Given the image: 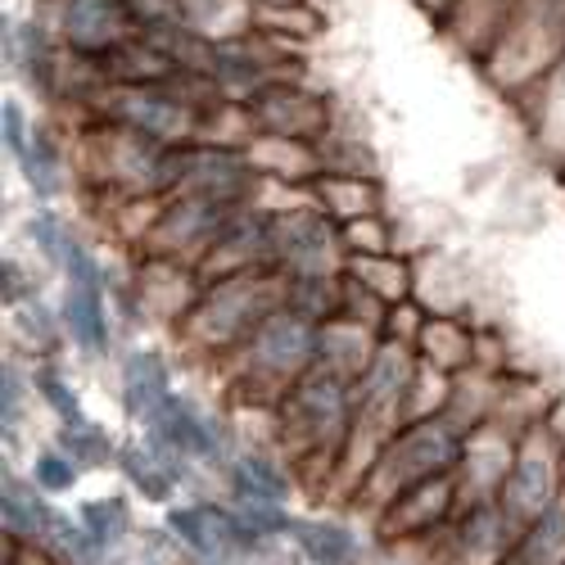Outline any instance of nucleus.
Wrapping results in <instances>:
<instances>
[{
  "label": "nucleus",
  "mask_w": 565,
  "mask_h": 565,
  "mask_svg": "<svg viewBox=\"0 0 565 565\" xmlns=\"http://www.w3.org/2000/svg\"><path fill=\"white\" fill-rule=\"evenodd\" d=\"M565 55V0H515L480 64L507 90L534 86Z\"/></svg>",
  "instance_id": "f257e3e1"
},
{
  "label": "nucleus",
  "mask_w": 565,
  "mask_h": 565,
  "mask_svg": "<svg viewBox=\"0 0 565 565\" xmlns=\"http://www.w3.org/2000/svg\"><path fill=\"white\" fill-rule=\"evenodd\" d=\"M267 276L263 267L254 271H235V276H222L217 286H209L195 308H191V331L209 344H241L258 331V321L276 308L267 299Z\"/></svg>",
  "instance_id": "f03ea898"
},
{
  "label": "nucleus",
  "mask_w": 565,
  "mask_h": 565,
  "mask_svg": "<svg viewBox=\"0 0 565 565\" xmlns=\"http://www.w3.org/2000/svg\"><path fill=\"white\" fill-rule=\"evenodd\" d=\"M51 6H55L51 32L60 36V45L90 64L118 51L131 32H140L131 0H51Z\"/></svg>",
  "instance_id": "7ed1b4c3"
},
{
  "label": "nucleus",
  "mask_w": 565,
  "mask_h": 565,
  "mask_svg": "<svg viewBox=\"0 0 565 565\" xmlns=\"http://www.w3.org/2000/svg\"><path fill=\"white\" fill-rule=\"evenodd\" d=\"M461 461V430L448 426L444 416L430 420H416L407 426L390 448H385V480L394 484V493L412 489V484H426L435 476H448V470Z\"/></svg>",
  "instance_id": "20e7f679"
},
{
  "label": "nucleus",
  "mask_w": 565,
  "mask_h": 565,
  "mask_svg": "<svg viewBox=\"0 0 565 565\" xmlns=\"http://www.w3.org/2000/svg\"><path fill=\"white\" fill-rule=\"evenodd\" d=\"M286 412H290V426L308 444H335L349 426V412H353L349 375H340L331 366H308L290 390Z\"/></svg>",
  "instance_id": "39448f33"
},
{
  "label": "nucleus",
  "mask_w": 565,
  "mask_h": 565,
  "mask_svg": "<svg viewBox=\"0 0 565 565\" xmlns=\"http://www.w3.org/2000/svg\"><path fill=\"white\" fill-rule=\"evenodd\" d=\"M64 326L68 335L86 349V353H105L109 349V317H105V276L90 249H82L77 241L68 245L64 258Z\"/></svg>",
  "instance_id": "423d86ee"
},
{
  "label": "nucleus",
  "mask_w": 565,
  "mask_h": 565,
  "mask_svg": "<svg viewBox=\"0 0 565 565\" xmlns=\"http://www.w3.org/2000/svg\"><path fill=\"white\" fill-rule=\"evenodd\" d=\"M249 353H254V366L276 375V381H299L317 362V326L295 308L276 303L249 335Z\"/></svg>",
  "instance_id": "0eeeda50"
},
{
  "label": "nucleus",
  "mask_w": 565,
  "mask_h": 565,
  "mask_svg": "<svg viewBox=\"0 0 565 565\" xmlns=\"http://www.w3.org/2000/svg\"><path fill=\"white\" fill-rule=\"evenodd\" d=\"M271 263L290 276H331L340 263V235L317 213L271 217Z\"/></svg>",
  "instance_id": "6e6552de"
},
{
  "label": "nucleus",
  "mask_w": 565,
  "mask_h": 565,
  "mask_svg": "<svg viewBox=\"0 0 565 565\" xmlns=\"http://www.w3.org/2000/svg\"><path fill=\"white\" fill-rule=\"evenodd\" d=\"M241 200H217V195H181L168 217L159 222V241L168 254H195V249H213L217 235L235 222Z\"/></svg>",
  "instance_id": "1a4fd4ad"
},
{
  "label": "nucleus",
  "mask_w": 565,
  "mask_h": 565,
  "mask_svg": "<svg viewBox=\"0 0 565 565\" xmlns=\"http://www.w3.org/2000/svg\"><path fill=\"white\" fill-rule=\"evenodd\" d=\"M168 525L181 534V543L200 552L204 561H226L235 552H245L258 543V534L245 530L241 515H226L217 507H172L168 511Z\"/></svg>",
  "instance_id": "9d476101"
},
{
  "label": "nucleus",
  "mask_w": 565,
  "mask_h": 565,
  "mask_svg": "<svg viewBox=\"0 0 565 565\" xmlns=\"http://www.w3.org/2000/svg\"><path fill=\"white\" fill-rule=\"evenodd\" d=\"M249 105H254L258 127L271 131V136H280V140L317 136L321 122H326L321 100H312L308 90H299V86H290V82H267V86H258L254 96H249Z\"/></svg>",
  "instance_id": "9b49d317"
},
{
  "label": "nucleus",
  "mask_w": 565,
  "mask_h": 565,
  "mask_svg": "<svg viewBox=\"0 0 565 565\" xmlns=\"http://www.w3.org/2000/svg\"><path fill=\"white\" fill-rule=\"evenodd\" d=\"M556 498V457L543 439H530L511 461V476H507V502L511 511L521 515H543Z\"/></svg>",
  "instance_id": "f8f14e48"
},
{
  "label": "nucleus",
  "mask_w": 565,
  "mask_h": 565,
  "mask_svg": "<svg viewBox=\"0 0 565 565\" xmlns=\"http://www.w3.org/2000/svg\"><path fill=\"white\" fill-rule=\"evenodd\" d=\"M146 430H150L154 439H163L168 448H177V457H200V461H209V457L222 452L213 426L200 416V407H191V398H181V394H172V398L159 407V416L150 420Z\"/></svg>",
  "instance_id": "ddd939ff"
},
{
  "label": "nucleus",
  "mask_w": 565,
  "mask_h": 565,
  "mask_svg": "<svg viewBox=\"0 0 565 565\" xmlns=\"http://www.w3.org/2000/svg\"><path fill=\"white\" fill-rule=\"evenodd\" d=\"M168 398H172L168 362L159 353H131L122 362V407H127V416L140 420V426H150Z\"/></svg>",
  "instance_id": "4468645a"
},
{
  "label": "nucleus",
  "mask_w": 565,
  "mask_h": 565,
  "mask_svg": "<svg viewBox=\"0 0 565 565\" xmlns=\"http://www.w3.org/2000/svg\"><path fill=\"white\" fill-rule=\"evenodd\" d=\"M525 96H539V105H534V127H539V136L543 140H565V55L534 82V86H525Z\"/></svg>",
  "instance_id": "2eb2a0df"
},
{
  "label": "nucleus",
  "mask_w": 565,
  "mask_h": 565,
  "mask_svg": "<svg viewBox=\"0 0 565 565\" xmlns=\"http://www.w3.org/2000/svg\"><path fill=\"white\" fill-rule=\"evenodd\" d=\"M0 515H6V530L19 534V539H32L55 521V515L41 507L36 489L23 484V480H10V476H6V489H0Z\"/></svg>",
  "instance_id": "dca6fc26"
},
{
  "label": "nucleus",
  "mask_w": 565,
  "mask_h": 565,
  "mask_svg": "<svg viewBox=\"0 0 565 565\" xmlns=\"http://www.w3.org/2000/svg\"><path fill=\"white\" fill-rule=\"evenodd\" d=\"M295 534H299L303 556L317 565H349L353 561V534L331 525V521H303V525H295Z\"/></svg>",
  "instance_id": "f3484780"
},
{
  "label": "nucleus",
  "mask_w": 565,
  "mask_h": 565,
  "mask_svg": "<svg viewBox=\"0 0 565 565\" xmlns=\"http://www.w3.org/2000/svg\"><path fill=\"white\" fill-rule=\"evenodd\" d=\"M19 172L28 177V185L36 195H60V185H64V172H60V154L51 146V136H32L28 140V150L19 154Z\"/></svg>",
  "instance_id": "a211bd4d"
},
{
  "label": "nucleus",
  "mask_w": 565,
  "mask_h": 565,
  "mask_svg": "<svg viewBox=\"0 0 565 565\" xmlns=\"http://www.w3.org/2000/svg\"><path fill=\"white\" fill-rule=\"evenodd\" d=\"M231 484L241 498H263V502H286L290 493V480L276 476V470L263 461V457H241L231 466Z\"/></svg>",
  "instance_id": "6ab92c4d"
},
{
  "label": "nucleus",
  "mask_w": 565,
  "mask_h": 565,
  "mask_svg": "<svg viewBox=\"0 0 565 565\" xmlns=\"http://www.w3.org/2000/svg\"><path fill=\"white\" fill-rule=\"evenodd\" d=\"M36 390L45 394V403H51V412L60 416V426L64 430H73V426H82V403H77V394H73V385L64 381V375L60 371H41L36 375Z\"/></svg>",
  "instance_id": "aec40b11"
},
{
  "label": "nucleus",
  "mask_w": 565,
  "mask_h": 565,
  "mask_svg": "<svg viewBox=\"0 0 565 565\" xmlns=\"http://www.w3.org/2000/svg\"><path fill=\"white\" fill-rule=\"evenodd\" d=\"M51 530H55V547H60L73 565H96V561H100V547H105V543L90 534L86 525L77 530V525H68V521H60V515H55Z\"/></svg>",
  "instance_id": "412c9836"
},
{
  "label": "nucleus",
  "mask_w": 565,
  "mask_h": 565,
  "mask_svg": "<svg viewBox=\"0 0 565 565\" xmlns=\"http://www.w3.org/2000/svg\"><path fill=\"white\" fill-rule=\"evenodd\" d=\"M28 235L36 241V249L51 258L55 267H64V258H68V245H73V235L64 231V222L55 217V213H36L32 222H28Z\"/></svg>",
  "instance_id": "4be33fe9"
},
{
  "label": "nucleus",
  "mask_w": 565,
  "mask_h": 565,
  "mask_svg": "<svg viewBox=\"0 0 565 565\" xmlns=\"http://www.w3.org/2000/svg\"><path fill=\"white\" fill-rule=\"evenodd\" d=\"M64 444L82 457V466H105V461H118V448L109 444V435L105 430H96V426H73V430H64Z\"/></svg>",
  "instance_id": "5701e85b"
},
{
  "label": "nucleus",
  "mask_w": 565,
  "mask_h": 565,
  "mask_svg": "<svg viewBox=\"0 0 565 565\" xmlns=\"http://www.w3.org/2000/svg\"><path fill=\"white\" fill-rule=\"evenodd\" d=\"M82 525L96 534L100 543H109V539H118L122 534V525H127V507H122V498H105V502H82Z\"/></svg>",
  "instance_id": "b1692460"
},
{
  "label": "nucleus",
  "mask_w": 565,
  "mask_h": 565,
  "mask_svg": "<svg viewBox=\"0 0 565 565\" xmlns=\"http://www.w3.org/2000/svg\"><path fill=\"white\" fill-rule=\"evenodd\" d=\"M36 489L45 493H68L77 484V461L60 457V452H36Z\"/></svg>",
  "instance_id": "393cba45"
},
{
  "label": "nucleus",
  "mask_w": 565,
  "mask_h": 565,
  "mask_svg": "<svg viewBox=\"0 0 565 565\" xmlns=\"http://www.w3.org/2000/svg\"><path fill=\"white\" fill-rule=\"evenodd\" d=\"M19 412H23V375L14 362H6V371H0V416H6V435L19 420Z\"/></svg>",
  "instance_id": "a878e982"
},
{
  "label": "nucleus",
  "mask_w": 565,
  "mask_h": 565,
  "mask_svg": "<svg viewBox=\"0 0 565 565\" xmlns=\"http://www.w3.org/2000/svg\"><path fill=\"white\" fill-rule=\"evenodd\" d=\"M0 131H6V150L19 159V154L28 150V140H32L28 118H23V105H14V100L0 105Z\"/></svg>",
  "instance_id": "bb28decb"
},
{
  "label": "nucleus",
  "mask_w": 565,
  "mask_h": 565,
  "mask_svg": "<svg viewBox=\"0 0 565 565\" xmlns=\"http://www.w3.org/2000/svg\"><path fill=\"white\" fill-rule=\"evenodd\" d=\"M0 286H6V303H28L32 299V286H28V276L14 258H6V267H0Z\"/></svg>",
  "instance_id": "cd10ccee"
},
{
  "label": "nucleus",
  "mask_w": 565,
  "mask_h": 565,
  "mask_svg": "<svg viewBox=\"0 0 565 565\" xmlns=\"http://www.w3.org/2000/svg\"><path fill=\"white\" fill-rule=\"evenodd\" d=\"M420 6H426V10H435L439 19H448V10L457 6V0H420Z\"/></svg>",
  "instance_id": "c85d7f7f"
}]
</instances>
